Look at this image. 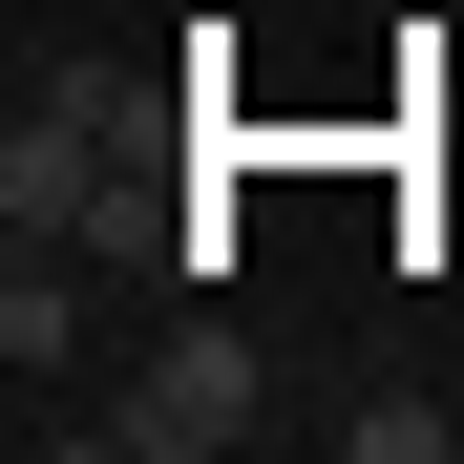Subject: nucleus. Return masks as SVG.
I'll return each instance as SVG.
<instances>
[{"mask_svg": "<svg viewBox=\"0 0 464 464\" xmlns=\"http://www.w3.org/2000/svg\"><path fill=\"white\" fill-rule=\"evenodd\" d=\"M254 422H275V401H254V338H232V317H211V338H169V359L106 401V443H127V464H211V443H254Z\"/></svg>", "mask_w": 464, "mask_h": 464, "instance_id": "f257e3e1", "label": "nucleus"}, {"mask_svg": "<svg viewBox=\"0 0 464 464\" xmlns=\"http://www.w3.org/2000/svg\"><path fill=\"white\" fill-rule=\"evenodd\" d=\"M0 211H22V232L85 211V127H0Z\"/></svg>", "mask_w": 464, "mask_h": 464, "instance_id": "f03ea898", "label": "nucleus"}, {"mask_svg": "<svg viewBox=\"0 0 464 464\" xmlns=\"http://www.w3.org/2000/svg\"><path fill=\"white\" fill-rule=\"evenodd\" d=\"M63 338H85V295L22 254V275H0V359H22V380H63Z\"/></svg>", "mask_w": 464, "mask_h": 464, "instance_id": "7ed1b4c3", "label": "nucleus"}, {"mask_svg": "<svg viewBox=\"0 0 464 464\" xmlns=\"http://www.w3.org/2000/svg\"><path fill=\"white\" fill-rule=\"evenodd\" d=\"M443 443H464L443 401H338V464H443Z\"/></svg>", "mask_w": 464, "mask_h": 464, "instance_id": "20e7f679", "label": "nucleus"}]
</instances>
